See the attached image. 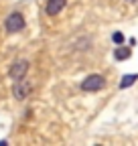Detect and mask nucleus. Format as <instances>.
<instances>
[{
  "instance_id": "1",
  "label": "nucleus",
  "mask_w": 138,
  "mask_h": 146,
  "mask_svg": "<svg viewBox=\"0 0 138 146\" xmlns=\"http://www.w3.org/2000/svg\"><path fill=\"white\" fill-rule=\"evenodd\" d=\"M25 16L21 14V12H12L10 16H6V23H4V27H6V31L8 33H19V31H23L25 29Z\"/></svg>"
},
{
  "instance_id": "2",
  "label": "nucleus",
  "mask_w": 138,
  "mask_h": 146,
  "mask_svg": "<svg viewBox=\"0 0 138 146\" xmlns=\"http://www.w3.org/2000/svg\"><path fill=\"white\" fill-rule=\"evenodd\" d=\"M104 85H106V79H104V75H98V73H94V75L85 77L81 81V89L83 91H98L102 89Z\"/></svg>"
},
{
  "instance_id": "3",
  "label": "nucleus",
  "mask_w": 138,
  "mask_h": 146,
  "mask_svg": "<svg viewBox=\"0 0 138 146\" xmlns=\"http://www.w3.org/2000/svg\"><path fill=\"white\" fill-rule=\"evenodd\" d=\"M31 91H33L31 81H25V77H23V79H16V83H14V87H12V96H14L16 100H25V98L31 96Z\"/></svg>"
},
{
  "instance_id": "4",
  "label": "nucleus",
  "mask_w": 138,
  "mask_h": 146,
  "mask_svg": "<svg viewBox=\"0 0 138 146\" xmlns=\"http://www.w3.org/2000/svg\"><path fill=\"white\" fill-rule=\"evenodd\" d=\"M27 71H29V61H16L10 67V77L12 79H23V77H27Z\"/></svg>"
},
{
  "instance_id": "5",
  "label": "nucleus",
  "mask_w": 138,
  "mask_h": 146,
  "mask_svg": "<svg viewBox=\"0 0 138 146\" xmlns=\"http://www.w3.org/2000/svg\"><path fill=\"white\" fill-rule=\"evenodd\" d=\"M65 4H67V0H47V14L49 16H57L63 8H65Z\"/></svg>"
},
{
  "instance_id": "6",
  "label": "nucleus",
  "mask_w": 138,
  "mask_h": 146,
  "mask_svg": "<svg viewBox=\"0 0 138 146\" xmlns=\"http://www.w3.org/2000/svg\"><path fill=\"white\" fill-rule=\"evenodd\" d=\"M130 53H132V51H130L128 47H118V49L114 51V57H116L118 61H124V59L130 57Z\"/></svg>"
},
{
  "instance_id": "7",
  "label": "nucleus",
  "mask_w": 138,
  "mask_h": 146,
  "mask_svg": "<svg viewBox=\"0 0 138 146\" xmlns=\"http://www.w3.org/2000/svg\"><path fill=\"white\" fill-rule=\"evenodd\" d=\"M136 79H138V75H136V73H132V75H124V77H122V81H120V89L134 85V81H136Z\"/></svg>"
},
{
  "instance_id": "8",
  "label": "nucleus",
  "mask_w": 138,
  "mask_h": 146,
  "mask_svg": "<svg viewBox=\"0 0 138 146\" xmlns=\"http://www.w3.org/2000/svg\"><path fill=\"white\" fill-rule=\"evenodd\" d=\"M112 41H114L116 45H122V43H124V35H122V33H114V35H112Z\"/></svg>"
},
{
  "instance_id": "9",
  "label": "nucleus",
  "mask_w": 138,
  "mask_h": 146,
  "mask_svg": "<svg viewBox=\"0 0 138 146\" xmlns=\"http://www.w3.org/2000/svg\"><path fill=\"white\" fill-rule=\"evenodd\" d=\"M128 2H136V0H128Z\"/></svg>"
}]
</instances>
